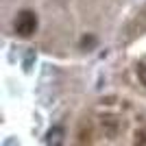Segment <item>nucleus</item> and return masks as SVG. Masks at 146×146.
<instances>
[{
    "label": "nucleus",
    "mask_w": 146,
    "mask_h": 146,
    "mask_svg": "<svg viewBox=\"0 0 146 146\" xmlns=\"http://www.w3.org/2000/svg\"><path fill=\"white\" fill-rule=\"evenodd\" d=\"M13 31L20 37H31L37 31V15L33 11H29V9L20 11L15 15V20H13Z\"/></svg>",
    "instance_id": "nucleus-1"
},
{
    "label": "nucleus",
    "mask_w": 146,
    "mask_h": 146,
    "mask_svg": "<svg viewBox=\"0 0 146 146\" xmlns=\"http://www.w3.org/2000/svg\"><path fill=\"white\" fill-rule=\"evenodd\" d=\"M140 81H142V83L146 85V63H144V66L140 68Z\"/></svg>",
    "instance_id": "nucleus-3"
},
{
    "label": "nucleus",
    "mask_w": 146,
    "mask_h": 146,
    "mask_svg": "<svg viewBox=\"0 0 146 146\" xmlns=\"http://www.w3.org/2000/svg\"><path fill=\"white\" fill-rule=\"evenodd\" d=\"M63 144V129L55 127V129H50V133H48V146H61Z\"/></svg>",
    "instance_id": "nucleus-2"
}]
</instances>
